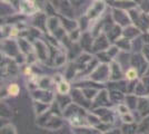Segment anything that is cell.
Wrapping results in <instances>:
<instances>
[{
  "instance_id": "6da1fadb",
  "label": "cell",
  "mask_w": 149,
  "mask_h": 134,
  "mask_svg": "<svg viewBox=\"0 0 149 134\" xmlns=\"http://www.w3.org/2000/svg\"><path fill=\"white\" fill-rule=\"evenodd\" d=\"M9 93L10 94H13V95H17L18 94V92H19V87L16 85V84H13V85H10L9 86Z\"/></svg>"
},
{
  "instance_id": "7a4b0ae2",
  "label": "cell",
  "mask_w": 149,
  "mask_h": 134,
  "mask_svg": "<svg viewBox=\"0 0 149 134\" xmlns=\"http://www.w3.org/2000/svg\"><path fill=\"white\" fill-rule=\"evenodd\" d=\"M136 70L134 69V68H130V69L127 72V78L128 79H134V78H136Z\"/></svg>"
}]
</instances>
